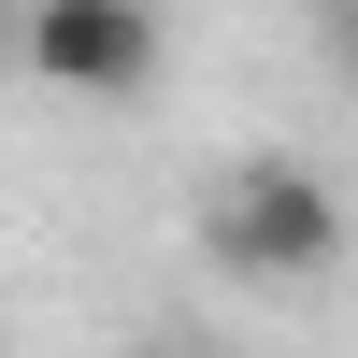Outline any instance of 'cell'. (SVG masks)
Instances as JSON below:
<instances>
[{"mask_svg": "<svg viewBox=\"0 0 358 358\" xmlns=\"http://www.w3.org/2000/svg\"><path fill=\"white\" fill-rule=\"evenodd\" d=\"M15 57L57 101H143L172 29H158V0H15Z\"/></svg>", "mask_w": 358, "mask_h": 358, "instance_id": "cell-2", "label": "cell"}, {"mask_svg": "<svg viewBox=\"0 0 358 358\" xmlns=\"http://www.w3.org/2000/svg\"><path fill=\"white\" fill-rule=\"evenodd\" d=\"M0 29H15V0H0Z\"/></svg>", "mask_w": 358, "mask_h": 358, "instance_id": "cell-4", "label": "cell"}, {"mask_svg": "<svg viewBox=\"0 0 358 358\" xmlns=\"http://www.w3.org/2000/svg\"><path fill=\"white\" fill-rule=\"evenodd\" d=\"M129 358H187V344H129Z\"/></svg>", "mask_w": 358, "mask_h": 358, "instance_id": "cell-3", "label": "cell"}, {"mask_svg": "<svg viewBox=\"0 0 358 358\" xmlns=\"http://www.w3.org/2000/svg\"><path fill=\"white\" fill-rule=\"evenodd\" d=\"M201 258H215L229 287H315V273H344V187H330L315 158H244V172H215Z\"/></svg>", "mask_w": 358, "mask_h": 358, "instance_id": "cell-1", "label": "cell"}]
</instances>
